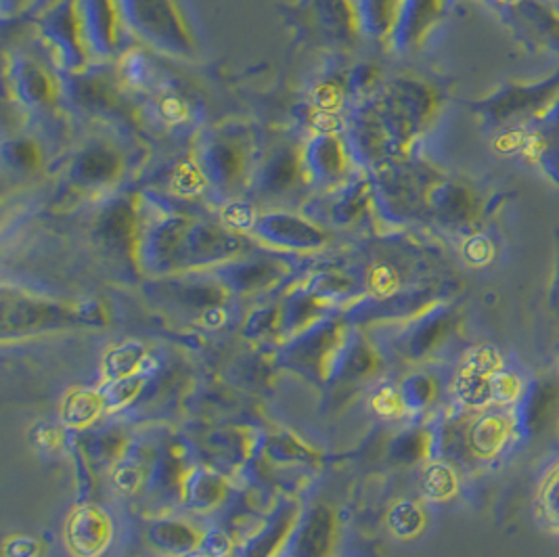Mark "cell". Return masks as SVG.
I'll return each mask as SVG.
<instances>
[{
	"mask_svg": "<svg viewBox=\"0 0 559 557\" xmlns=\"http://www.w3.org/2000/svg\"><path fill=\"white\" fill-rule=\"evenodd\" d=\"M43 47L55 68L82 74L95 55L91 47L82 0H61L40 22Z\"/></svg>",
	"mask_w": 559,
	"mask_h": 557,
	"instance_id": "obj_3",
	"label": "cell"
},
{
	"mask_svg": "<svg viewBox=\"0 0 559 557\" xmlns=\"http://www.w3.org/2000/svg\"><path fill=\"white\" fill-rule=\"evenodd\" d=\"M305 178L308 180L302 152L296 147H280L258 168L255 185L264 195H285Z\"/></svg>",
	"mask_w": 559,
	"mask_h": 557,
	"instance_id": "obj_8",
	"label": "cell"
},
{
	"mask_svg": "<svg viewBox=\"0 0 559 557\" xmlns=\"http://www.w3.org/2000/svg\"><path fill=\"white\" fill-rule=\"evenodd\" d=\"M145 360L143 348L139 344H124L105 358V369L116 380H127L134 369Z\"/></svg>",
	"mask_w": 559,
	"mask_h": 557,
	"instance_id": "obj_11",
	"label": "cell"
},
{
	"mask_svg": "<svg viewBox=\"0 0 559 557\" xmlns=\"http://www.w3.org/2000/svg\"><path fill=\"white\" fill-rule=\"evenodd\" d=\"M457 396L465 403V405L472 406H484L486 403L492 401V394H490V378H483V376H476V374H467V371H461L459 376Z\"/></svg>",
	"mask_w": 559,
	"mask_h": 557,
	"instance_id": "obj_13",
	"label": "cell"
},
{
	"mask_svg": "<svg viewBox=\"0 0 559 557\" xmlns=\"http://www.w3.org/2000/svg\"><path fill=\"white\" fill-rule=\"evenodd\" d=\"M17 543H20V547L15 549V556L34 557L36 549H34V545H32L27 538H22V541H17Z\"/></svg>",
	"mask_w": 559,
	"mask_h": 557,
	"instance_id": "obj_22",
	"label": "cell"
},
{
	"mask_svg": "<svg viewBox=\"0 0 559 557\" xmlns=\"http://www.w3.org/2000/svg\"><path fill=\"white\" fill-rule=\"evenodd\" d=\"M501 367V358L492 351V348H480L474 355L467 358V365L463 371L467 374H476L483 378H492Z\"/></svg>",
	"mask_w": 559,
	"mask_h": 557,
	"instance_id": "obj_17",
	"label": "cell"
},
{
	"mask_svg": "<svg viewBox=\"0 0 559 557\" xmlns=\"http://www.w3.org/2000/svg\"><path fill=\"white\" fill-rule=\"evenodd\" d=\"M97 408H99V401L93 394H76L66 406V417L74 426H84L97 415Z\"/></svg>",
	"mask_w": 559,
	"mask_h": 557,
	"instance_id": "obj_16",
	"label": "cell"
},
{
	"mask_svg": "<svg viewBox=\"0 0 559 557\" xmlns=\"http://www.w3.org/2000/svg\"><path fill=\"white\" fill-rule=\"evenodd\" d=\"M82 7L93 52L109 57L120 51L128 29L122 0H82Z\"/></svg>",
	"mask_w": 559,
	"mask_h": 557,
	"instance_id": "obj_5",
	"label": "cell"
},
{
	"mask_svg": "<svg viewBox=\"0 0 559 557\" xmlns=\"http://www.w3.org/2000/svg\"><path fill=\"white\" fill-rule=\"evenodd\" d=\"M508 419L506 417H486L483 419L476 430H474V445L480 453H492L497 451L506 436H508Z\"/></svg>",
	"mask_w": 559,
	"mask_h": 557,
	"instance_id": "obj_12",
	"label": "cell"
},
{
	"mask_svg": "<svg viewBox=\"0 0 559 557\" xmlns=\"http://www.w3.org/2000/svg\"><path fill=\"white\" fill-rule=\"evenodd\" d=\"M355 2L358 24L360 29H365V34L376 38L394 36L405 0H355Z\"/></svg>",
	"mask_w": 559,
	"mask_h": 557,
	"instance_id": "obj_10",
	"label": "cell"
},
{
	"mask_svg": "<svg viewBox=\"0 0 559 557\" xmlns=\"http://www.w3.org/2000/svg\"><path fill=\"white\" fill-rule=\"evenodd\" d=\"M545 506L551 511V518L559 522V476L556 481L551 482L549 490H547V499H545Z\"/></svg>",
	"mask_w": 559,
	"mask_h": 557,
	"instance_id": "obj_20",
	"label": "cell"
},
{
	"mask_svg": "<svg viewBox=\"0 0 559 557\" xmlns=\"http://www.w3.org/2000/svg\"><path fill=\"white\" fill-rule=\"evenodd\" d=\"M127 26L157 51L189 59L198 40L178 0H122Z\"/></svg>",
	"mask_w": 559,
	"mask_h": 557,
	"instance_id": "obj_2",
	"label": "cell"
},
{
	"mask_svg": "<svg viewBox=\"0 0 559 557\" xmlns=\"http://www.w3.org/2000/svg\"><path fill=\"white\" fill-rule=\"evenodd\" d=\"M255 233L277 246L285 248H314L325 241V233L302 216L271 212L255 218Z\"/></svg>",
	"mask_w": 559,
	"mask_h": 557,
	"instance_id": "obj_7",
	"label": "cell"
},
{
	"mask_svg": "<svg viewBox=\"0 0 559 557\" xmlns=\"http://www.w3.org/2000/svg\"><path fill=\"white\" fill-rule=\"evenodd\" d=\"M306 175L308 180L321 187L335 189L353 175V164H355V147L350 141H346L340 132L335 130H325L317 132L305 150Z\"/></svg>",
	"mask_w": 559,
	"mask_h": 557,
	"instance_id": "obj_4",
	"label": "cell"
},
{
	"mask_svg": "<svg viewBox=\"0 0 559 557\" xmlns=\"http://www.w3.org/2000/svg\"><path fill=\"white\" fill-rule=\"evenodd\" d=\"M250 134L239 127L214 130L200 147L198 164L207 185L227 200H235L254 178V153Z\"/></svg>",
	"mask_w": 559,
	"mask_h": 557,
	"instance_id": "obj_1",
	"label": "cell"
},
{
	"mask_svg": "<svg viewBox=\"0 0 559 557\" xmlns=\"http://www.w3.org/2000/svg\"><path fill=\"white\" fill-rule=\"evenodd\" d=\"M15 95L27 107H51L61 97V84L52 74V70L34 59H20L15 63Z\"/></svg>",
	"mask_w": 559,
	"mask_h": 557,
	"instance_id": "obj_9",
	"label": "cell"
},
{
	"mask_svg": "<svg viewBox=\"0 0 559 557\" xmlns=\"http://www.w3.org/2000/svg\"><path fill=\"white\" fill-rule=\"evenodd\" d=\"M29 4H32V0H2V11L7 17H11V15L26 11Z\"/></svg>",
	"mask_w": 559,
	"mask_h": 557,
	"instance_id": "obj_21",
	"label": "cell"
},
{
	"mask_svg": "<svg viewBox=\"0 0 559 557\" xmlns=\"http://www.w3.org/2000/svg\"><path fill=\"white\" fill-rule=\"evenodd\" d=\"M490 394H492V401H497L501 405L513 403L522 394V380L513 374L497 371L490 378Z\"/></svg>",
	"mask_w": 559,
	"mask_h": 557,
	"instance_id": "obj_15",
	"label": "cell"
},
{
	"mask_svg": "<svg viewBox=\"0 0 559 557\" xmlns=\"http://www.w3.org/2000/svg\"><path fill=\"white\" fill-rule=\"evenodd\" d=\"M127 159L122 152L105 141L91 143L78 153L72 164V180L82 189H102L122 178Z\"/></svg>",
	"mask_w": 559,
	"mask_h": 557,
	"instance_id": "obj_6",
	"label": "cell"
},
{
	"mask_svg": "<svg viewBox=\"0 0 559 557\" xmlns=\"http://www.w3.org/2000/svg\"><path fill=\"white\" fill-rule=\"evenodd\" d=\"M421 526V513L413 506H401L392 513V529L401 536H408Z\"/></svg>",
	"mask_w": 559,
	"mask_h": 557,
	"instance_id": "obj_19",
	"label": "cell"
},
{
	"mask_svg": "<svg viewBox=\"0 0 559 557\" xmlns=\"http://www.w3.org/2000/svg\"><path fill=\"white\" fill-rule=\"evenodd\" d=\"M424 488L430 499H447L455 493V476L444 465H433L424 478Z\"/></svg>",
	"mask_w": 559,
	"mask_h": 557,
	"instance_id": "obj_14",
	"label": "cell"
},
{
	"mask_svg": "<svg viewBox=\"0 0 559 557\" xmlns=\"http://www.w3.org/2000/svg\"><path fill=\"white\" fill-rule=\"evenodd\" d=\"M7 157L15 164V168H36L40 152L32 141L20 139L13 143V147H7Z\"/></svg>",
	"mask_w": 559,
	"mask_h": 557,
	"instance_id": "obj_18",
	"label": "cell"
}]
</instances>
